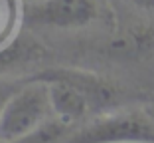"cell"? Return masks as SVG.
Segmentation results:
<instances>
[{
  "mask_svg": "<svg viewBox=\"0 0 154 143\" xmlns=\"http://www.w3.org/2000/svg\"><path fill=\"white\" fill-rule=\"evenodd\" d=\"M34 78L48 83L54 115L69 127L83 121L89 113L111 111L122 99L117 83L91 72L55 68L44 70Z\"/></svg>",
  "mask_w": 154,
  "mask_h": 143,
  "instance_id": "6da1fadb",
  "label": "cell"
},
{
  "mask_svg": "<svg viewBox=\"0 0 154 143\" xmlns=\"http://www.w3.org/2000/svg\"><path fill=\"white\" fill-rule=\"evenodd\" d=\"M61 143H154V111L146 107L105 111L67 133Z\"/></svg>",
  "mask_w": 154,
  "mask_h": 143,
  "instance_id": "7a4b0ae2",
  "label": "cell"
},
{
  "mask_svg": "<svg viewBox=\"0 0 154 143\" xmlns=\"http://www.w3.org/2000/svg\"><path fill=\"white\" fill-rule=\"evenodd\" d=\"M50 88L42 80H28L14 89L0 111V141H18L54 119Z\"/></svg>",
  "mask_w": 154,
  "mask_h": 143,
  "instance_id": "3957f363",
  "label": "cell"
},
{
  "mask_svg": "<svg viewBox=\"0 0 154 143\" xmlns=\"http://www.w3.org/2000/svg\"><path fill=\"white\" fill-rule=\"evenodd\" d=\"M95 0H36L24 8V22L30 26L83 28L97 20Z\"/></svg>",
  "mask_w": 154,
  "mask_h": 143,
  "instance_id": "277c9868",
  "label": "cell"
},
{
  "mask_svg": "<svg viewBox=\"0 0 154 143\" xmlns=\"http://www.w3.org/2000/svg\"><path fill=\"white\" fill-rule=\"evenodd\" d=\"M44 56V50L34 40H20L12 42L6 48H0V72L6 68H12L16 64H26L36 58Z\"/></svg>",
  "mask_w": 154,
  "mask_h": 143,
  "instance_id": "5b68a950",
  "label": "cell"
},
{
  "mask_svg": "<svg viewBox=\"0 0 154 143\" xmlns=\"http://www.w3.org/2000/svg\"><path fill=\"white\" fill-rule=\"evenodd\" d=\"M67 131H69V125L59 121L57 117H54L44 127H40L28 137L18 139V141H0V143H61V139L67 135Z\"/></svg>",
  "mask_w": 154,
  "mask_h": 143,
  "instance_id": "8992f818",
  "label": "cell"
},
{
  "mask_svg": "<svg viewBox=\"0 0 154 143\" xmlns=\"http://www.w3.org/2000/svg\"><path fill=\"white\" fill-rule=\"evenodd\" d=\"M16 24H18V2L16 0H0V48L6 46Z\"/></svg>",
  "mask_w": 154,
  "mask_h": 143,
  "instance_id": "52a82bcc",
  "label": "cell"
},
{
  "mask_svg": "<svg viewBox=\"0 0 154 143\" xmlns=\"http://www.w3.org/2000/svg\"><path fill=\"white\" fill-rule=\"evenodd\" d=\"M125 2L136 6V8H142V10H150V12H154V0H125Z\"/></svg>",
  "mask_w": 154,
  "mask_h": 143,
  "instance_id": "ba28073f",
  "label": "cell"
},
{
  "mask_svg": "<svg viewBox=\"0 0 154 143\" xmlns=\"http://www.w3.org/2000/svg\"><path fill=\"white\" fill-rule=\"evenodd\" d=\"M14 89H0V111H2V107H4V103H6V99L10 97V93H12Z\"/></svg>",
  "mask_w": 154,
  "mask_h": 143,
  "instance_id": "9c48e42d",
  "label": "cell"
},
{
  "mask_svg": "<svg viewBox=\"0 0 154 143\" xmlns=\"http://www.w3.org/2000/svg\"><path fill=\"white\" fill-rule=\"evenodd\" d=\"M152 111H154V109H152Z\"/></svg>",
  "mask_w": 154,
  "mask_h": 143,
  "instance_id": "30bf717a",
  "label": "cell"
}]
</instances>
